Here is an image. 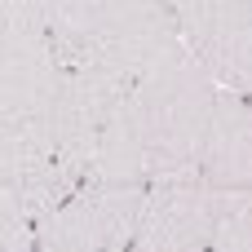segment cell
<instances>
[{
  "mask_svg": "<svg viewBox=\"0 0 252 252\" xmlns=\"http://www.w3.org/2000/svg\"><path fill=\"white\" fill-rule=\"evenodd\" d=\"M128 106L137 115V128H142V142L151 155V182L177 177V173H199V155H204V142L213 128L217 84L190 58L186 44H177L142 80H133Z\"/></svg>",
  "mask_w": 252,
  "mask_h": 252,
  "instance_id": "6da1fadb",
  "label": "cell"
},
{
  "mask_svg": "<svg viewBox=\"0 0 252 252\" xmlns=\"http://www.w3.org/2000/svg\"><path fill=\"white\" fill-rule=\"evenodd\" d=\"M133 84H124L115 71L97 66L93 58H80V62H62V75H58V93L44 111V120L31 128L35 146L53 159V168L62 173V182L71 190L84 186V173L93 164V151H97V137L102 128L111 124L115 106L128 97Z\"/></svg>",
  "mask_w": 252,
  "mask_h": 252,
  "instance_id": "7a4b0ae2",
  "label": "cell"
},
{
  "mask_svg": "<svg viewBox=\"0 0 252 252\" xmlns=\"http://www.w3.org/2000/svg\"><path fill=\"white\" fill-rule=\"evenodd\" d=\"M248 199L213 190L199 173L155 177L128 252H208L221 221Z\"/></svg>",
  "mask_w": 252,
  "mask_h": 252,
  "instance_id": "3957f363",
  "label": "cell"
},
{
  "mask_svg": "<svg viewBox=\"0 0 252 252\" xmlns=\"http://www.w3.org/2000/svg\"><path fill=\"white\" fill-rule=\"evenodd\" d=\"M177 44H182V22L173 0H97L93 40L84 58L133 84Z\"/></svg>",
  "mask_w": 252,
  "mask_h": 252,
  "instance_id": "277c9868",
  "label": "cell"
},
{
  "mask_svg": "<svg viewBox=\"0 0 252 252\" xmlns=\"http://www.w3.org/2000/svg\"><path fill=\"white\" fill-rule=\"evenodd\" d=\"M182 44L217 89H252V0H173Z\"/></svg>",
  "mask_w": 252,
  "mask_h": 252,
  "instance_id": "5b68a950",
  "label": "cell"
},
{
  "mask_svg": "<svg viewBox=\"0 0 252 252\" xmlns=\"http://www.w3.org/2000/svg\"><path fill=\"white\" fill-rule=\"evenodd\" d=\"M62 62L53 44L35 31L0 27V120L18 128H35L58 93Z\"/></svg>",
  "mask_w": 252,
  "mask_h": 252,
  "instance_id": "8992f818",
  "label": "cell"
},
{
  "mask_svg": "<svg viewBox=\"0 0 252 252\" xmlns=\"http://www.w3.org/2000/svg\"><path fill=\"white\" fill-rule=\"evenodd\" d=\"M199 177L221 195L252 199V102L235 89H217L213 128L199 155Z\"/></svg>",
  "mask_w": 252,
  "mask_h": 252,
  "instance_id": "52a82bcc",
  "label": "cell"
},
{
  "mask_svg": "<svg viewBox=\"0 0 252 252\" xmlns=\"http://www.w3.org/2000/svg\"><path fill=\"white\" fill-rule=\"evenodd\" d=\"M84 186H151V155H146V142H142L128 97L115 106L111 124L102 128L93 164L84 173Z\"/></svg>",
  "mask_w": 252,
  "mask_h": 252,
  "instance_id": "ba28073f",
  "label": "cell"
},
{
  "mask_svg": "<svg viewBox=\"0 0 252 252\" xmlns=\"http://www.w3.org/2000/svg\"><path fill=\"white\" fill-rule=\"evenodd\" d=\"M93 13L97 0H49L44 13V40L53 44L58 62H80L93 40Z\"/></svg>",
  "mask_w": 252,
  "mask_h": 252,
  "instance_id": "9c48e42d",
  "label": "cell"
},
{
  "mask_svg": "<svg viewBox=\"0 0 252 252\" xmlns=\"http://www.w3.org/2000/svg\"><path fill=\"white\" fill-rule=\"evenodd\" d=\"M35 252H102L97 239H93V230H89V221H84V208H80L75 195H66L44 217V226L35 235Z\"/></svg>",
  "mask_w": 252,
  "mask_h": 252,
  "instance_id": "30bf717a",
  "label": "cell"
},
{
  "mask_svg": "<svg viewBox=\"0 0 252 252\" xmlns=\"http://www.w3.org/2000/svg\"><path fill=\"white\" fill-rule=\"evenodd\" d=\"M40 221L13 186H0V252H35Z\"/></svg>",
  "mask_w": 252,
  "mask_h": 252,
  "instance_id": "8fae6325",
  "label": "cell"
},
{
  "mask_svg": "<svg viewBox=\"0 0 252 252\" xmlns=\"http://www.w3.org/2000/svg\"><path fill=\"white\" fill-rule=\"evenodd\" d=\"M208 252H252V199L221 221V230H217Z\"/></svg>",
  "mask_w": 252,
  "mask_h": 252,
  "instance_id": "7c38bea8",
  "label": "cell"
},
{
  "mask_svg": "<svg viewBox=\"0 0 252 252\" xmlns=\"http://www.w3.org/2000/svg\"><path fill=\"white\" fill-rule=\"evenodd\" d=\"M44 13H49V0H0V27L44 35Z\"/></svg>",
  "mask_w": 252,
  "mask_h": 252,
  "instance_id": "4fadbf2b",
  "label": "cell"
}]
</instances>
